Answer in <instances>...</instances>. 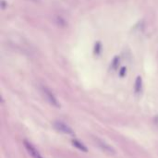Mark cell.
Segmentation results:
<instances>
[{
    "label": "cell",
    "mask_w": 158,
    "mask_h": 158,
    "mask_svg": "<svg viewBox=\"0 0 158 158\" xmlns=\"http://www.w3.org/2000/svg\"><path fill=\"white\" fill-rule=\"evenodd\" d=\"M54 128L57 131H60L62 133H65V134H73L72 129L69 126H68L67 124H65L64 122H62V121H55L54 122Z\"/></svg>",
    "instance_id": "6da1fadb"
},
{
    "label": "cell",
    "mask_w": 158,
    "mask_h": 158,
    "mask_svg": "<svg viewBox=\"0 0 158 158\" xmlns=\"http://www.w3.org/2000/svg\"><path fill=\"white\" fill-rule=\"evenodd\" d=\"M23 144H24V146H25V148H26L28 154H29L32 158H44L41 156V154L38 152V150H37L31 143H29L28 141L24 140V141H23Z\"/></svg>",
    "instance_id": "7a4b0ae2"
},
{
    "label": "cell",
    "mask_w": 158,
    "mask_h": 158,
    "mask_svg": "<svg viewBox=\"0 0 158 158\" xmlns=\"http://www.w3.org/2000/svg\"><path fill=\"white\" fill-rule=\"evenodd\" d=\"M44 94L45 98L47 99V101H48L51 105H53V106H56V107L59 106V105H58V103H57V100H56V97L52 94L51 92H49L48 90L44 89Z\"/></svg>",
    "instance_id": "3957f363"
},
{
    "label": "cell",
    "mask_w": 158,
    "mask_h": 158,
    "mask_svg": "<svg viewBox=\"0 0 158 158\" xmlns=\"http://www.w3.org/2000/svg\"><path fill=\"white\" fill-rule=\"evenodd\" d=\"M97 142H98V145H99L104 151L108 152V153H112V154L115 153V150H114L110 145L106 144L105 142H103V141H101V140H98V139H97Z\"/></svg>",
    "instance_id": "277c9868"
},
{
    "label": "cell",
    "mask_w": 158,
    "mask_h": 158,
    "mask_svg": "<svg viewBox=\"0 0 158 158\" xmlns=\"http://www.w3.org/2000/svg\"><path fill=\"white\" fill-rule=\"evenodd\" d=\"M72 144H73V146H75V147L78 148L79 150H81V152L86 153V152L88 151V149H87L81 142H79V141H77V140H72Z\"/></svg>",
    "instance_id": "5b68a950"
}]
</instances>
